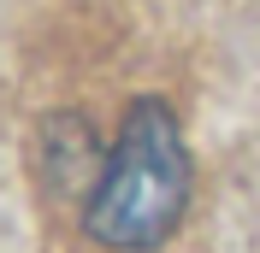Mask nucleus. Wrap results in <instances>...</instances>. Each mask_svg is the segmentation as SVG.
Returning a JSON list of instances; mask_svg holds the SVG:
<instances>
[{"instance_id": "obj_1", "label": "nucleus", "mask_w": 260, "mask_h": 253, "mask_svg": "<svg viewBox=\"0 0 260 253\" xmlns=\"http://www.w3.org/2000/svg\"><path fill=\"white\" fill-rule=\"evenodd\" d=\"M183 206H189L183 130L166 100H136L83 200V230L113 253H148L178 230Z\"/></svg>"}]
</instances>
